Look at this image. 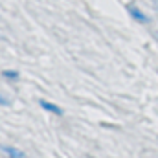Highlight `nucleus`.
<instances>
[{
	"mask_svg": "<svg viewBox=\"0 0 158 158\" xmlns=\"http://www.w3.org/2000/svg\"><path fill=\"white\" fill-rule=\"evenodd\" d=\"M39 105H40L42 110H46V112H50V114H55V116H63V114H64V110H63L59 105H55V103H52V101H48V99H40Z\"/></svg>",
	"mask_w": 158,
	"mask_h": 158,
	"instance_id": "nucleus-1",
	"label": "nucleus"
},
{
	"mask_svg": "<svg viewBox=\"0 0 158 158\" xmlns=\"http://www.w3.org/2000/svg\"><path fill=\"white\" fill-rule=\"evenodd\" d=\"M0 151L6 155L7 158H26V153L19 147H13V145H0Z\"/></svg>",
	"mask_w": 158,
	"mask_h": 158,
	"instance_id": "nucleus-2",
	"label": "nucleus"
},
{
	"mask_svg": "<svg viewBox=\"0 0 158 158\" xmlns=\"http://www.w3.org/2000/svg\"><path fill=\"white\" fill-rule=\"evenodd\" d=\"M0 105H2V107H9V105H11V99L0 94Z\"/></svg>",
	"mask_w": 158,
	"mask_h": 158,
	"instance_id": "nucleus-5",
	"label": "nucleus"
},
{
	"mask_svg": "<svg viewBox=\"0 0 158 158\" xmlns=\"http://www.w3.org/2000/svg\"><path fill=\"white\" fill-rule=\"evenodd\" d=\"M129 13H131V17H132L134 20H138V22H142V24H149V22H151V19H149L143 11H140L138 7H134V6H129Z\"/></svg>",
	"mask_w": 158,
	"mask_h": 158,
	"instance_id": "nucleus-3",
	"label": "nucleus"
},
{
	"mask_svg": "<svg viewBox=\"0 0 158 158\" xmlns=\"http://www.w3.org/2000/svg\"><path fill=\"white\" fill-rule=\"evenodd\" d=\"M2 77H6V79H13V81H17V79L20 77V74H19L17 70H4V72H2Z\"/></svg>",
	"mask_w": 158,
	"mask_h": 158,
	"instance_id": "nucleus-4",
	"label": "nucleus"
}]
</instances>
